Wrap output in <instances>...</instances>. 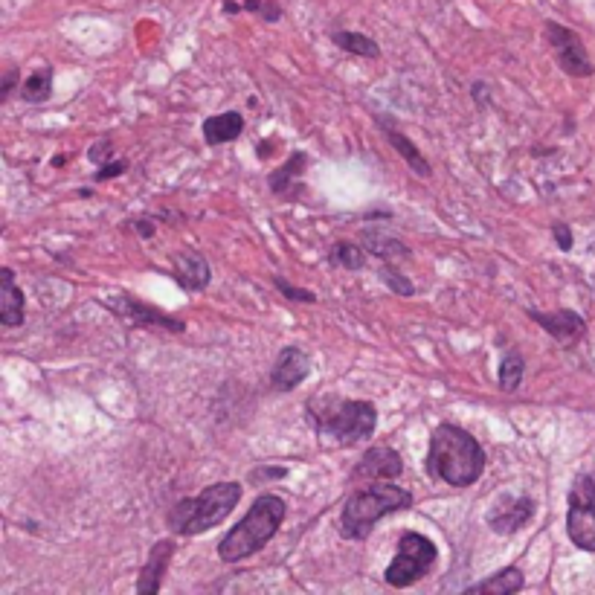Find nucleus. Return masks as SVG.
Wrapping results in <instances>:
<instances>
[{
  "label": "nucleus",
  "mask_w": 595,
  "mask_h": 595,
  "mask_svg": "<svg viewBox=\"0 0 595 595\" xmlns=\"http://www.w3.org/2000/svg\"><path fill=\"white\" fill-rule=\"evenodd\" d=\"M134 224H137V233H143V236L149 238L151 233H154V227H151L149 221H134Z\"/></svg>",
  "instance_id": "33"
},
{
  "label": "nucleus",
  "mask_w": 595,
  "mask_h": 595,
  "mask_svg": "<svg viewBox=\"0 0 595 595\" xmlns=\"http://www.w3.org/2000/svg\"><path fill=\"white\" fill-rule=\"evenodd\" d=\"M114 151H111V143L108 140H102V143H96L93 149L88 151V157L96 163V166H105V163H111L114 157H111Z\"/></svg>",
  "instance_id": "29"
},
{
  "label": "nucleus",
  "mask_w": 595,
  "mask_h": 595,
  "mask_svg": "<svg viewBox=\"0 0 595 595\" xmlns=\"http://www.w3.org/2000/svg\"><path fill=\"white\" fill-rule=\"evenodd\" d=\"M526 587V581H523V572L517 569V566H506V569H500V572H494L491 578H485V581H479V584H471L465 593H488V595H511V593H520Z\"/></svg>",
  "instance_id": "21"
},
{
  "label": "nucleus",
  "mask_w": 595,
  "mask_h": 595,
  "mask_svg": "<svg viewBox=\"0 0 595 595\" xmlns=\"http://www.w3.org/2000/svg\"><path fill=\"white\" fill-rule=\"evenodd\" d=\"M311 375V357L308 352H302L299 346H285L276 363H273V372H270V381L273 387L282 389V392H291L297 389L305 378Z\"/></svg>",
  "instance_id": "12"
},
{
  "label": "nucleus",
  "mask_w": 595,
  "mask_h": 595,
  "mask_svg": "<svg viewBox=\"0 0 595 595\" xmlns=\"http://www.w3.org/2000/svg\"><path fill=\"white\" fill-rule=\"evenodd\" d=\"M273 285H276V291H279L282 297L294 299V302H317V297H314L311 291L291 285V282H288V279H282V276H276V279H273Z\"/></svg>",
  "instance_id": "27"
},
{
  "label": "nucleus",
  "mask_w": 595,
  "mask_h": 595,
  "mask_svg": "<svg viewBox=\"0 0 595 595\" xmlns=\"http://www.w3.org/2000/svg\"><path fill=\"white\" fill-rule=\"evenodd\" d=\"M172 276L186 291H204L212 279V270L198 250H180L172 256Z\"/></svg>",
  "instance_id": "14"
},
{
  "label": "nucleus",
  "mask_w": 595,
  "mask_h": 595,
  "mask_svg": "<svg viewBox=\"0 0 595 595\" xmlns=\"http://www.w3.org/2000/svg\"><path fill=\"white\" fill-rule=\"evenodd\" d=\"M363 244L372 256L378 259H387V262H398V259H410V247L401 241V238L389 236L387 230H378V227H366L363 233Z\"/></svg>",
  "instance_id": "19"
},
{
  "label": "nucleus",
  "mask_w": 595,
  "mask_h": 595,
  "mask_svg": "<svg viewBox=\"0 0 595 595\" xmlns=\"http://www.w3.org/2000/svg\"><path fill=\"white\" fill-rule=\"evenodd\" d=\"M15 85H18V70H9V73H6V79H3V90H0V99H3V102L12 96Z\"/></svg>",
  "instance_id": "32"
},
{
  "label": "nucleus",
  "mask_w": 595,
  "mask_h": 595,
  "mask_svg": "<svg viewBox=\"0 0 595 595\" xmlns=\"http://www.w3.org/2000/svg\"><path fill=\"white\" fill-rule=\"evenodd\" d=\"M305 166H308V157L302 154V151H294L273 175H270V192L273 195H279V198H285V201H297L299 195H302V172H305Z\"/></svg>",
  "instance_id": "15"
},
{
  "label": "nucleus",
  "mask_w": 595,
  "mask_h": 595,
  "mask_svg": "<svg viewBox=\"0 0 595 595\" xmlns=\"http://www.w3.org/2000/svg\"><path fill=\"white\" fill-rule=\"evenodd\" d=\"M24 311H27V299L15 285V273L12 268H3L0 270V323L6 328L21 326Z\"/></svg>",
  "instance_id": "17"
},
{
  "label": "nucleus",
  "mask_w": 595,
  "mask_h": 595,
  "mask_svg": "<svg viewBox=\"0 0 595 595\" xmlns=\"http://www.w3.org/2000/svg\"><path fill=\"white\" fill-rule=\"evenodd\" d=\"M241 494L244 488L238 482H215L204 488L198 497L180 500L178 506L169 511V526L175 535H204L233 514V508L241 503Z\"/></svg>",
  "instance_id": "5"
},
{
  "label": "nucleus",
  "mask_w": 595,
  "mask_h": 595,
  "mask_svg": "<svg viewBox=\"0 0 595 595\" xmlns=\"http://www.w3.org/2000/svg\"><path fill=\"white\" fill-rule=\"evenodd\" d=\"M552 236H555L561 250H572V233H569L566 224H555V227H552Z\"/></svg>",
  "instance_id": "31"
},
{
  "label": "nucleus",
  "mask_w": 595,
  "mask_h": 595,
  "mask_svg": "<svg viewBox=\"0 0 595 595\" xmlns=\"http://www.w3.org/2000/svg\"><path fill=\"white\" fill-rule=\"evenodd\" d=\"M285 514H288V506H285L282 497H276V494L256 497V503L238 520V526H233L227 535L221 537L218 558L224 564H238V561L256 555L259 549H265L270 540L276 537Z\"/></svg>",
  "instance_id": "3"
},
{
  "label": "nucleus",
  "mask_w": 595,
  "mask_h": 595,
  "mask_svg": "<svg viewBox=\"0 0 595 595\" xmlns=\"http://www.w3.org/2000/svg\"><path fill=\"white\" fill-rule=\"evenodd\" d=\"M282 476H288V468H282V465H270V468H253L250 471V482L253 485H262V482H276V479H282Z\"/></svg>",
  "instance_id": "28"
},
{
  "label": "nucleus",
  "mask_w": 595,
  "mask_h": 595,
  "mask_svg": "<svg viewBox=\"0 0 595 595\" xmlns=\"http://www.w3.org/2000/svg\"><path fill=\"white\" fill-rule=\"evenodd\" d=\"M105 305H108L111 311H117L122 320L134 323V326L163 328V331H172V334L186 331V323H183V320H175V317H169L166 311L154 308V305H149V302H140V299L131 297V294H122V297L117 299H108Z\"/></svg>",
  "instance_id": "9"
},
{
  "label": "nucleus",
  "mask_w": 595,
  "mask_h": 595,
  "mask_svg": "<svg viewBox=\"0 0 595 595\" xmlns=\"http://www.w3.org/2000/svg\"><path fill=\"white\" fill-rule=\"evenodd\" d=\"M427 471L453 488H468L485 471V450L456 424H439L430 436Z\"/></svg>",
  "instance_id": "1"
},
{
  "label": "nucleus",
  "mask_w": 595,
  "mask_h": 595,
  "mask_svg": "<svg viewBox=\"0 0 595 595\" xmlns=\"http://www.w3.org/2000/svg\"><path fill=\"white\" fill-rule=\"evenodd\" d=\"M436 558H439V549L430 537L418 535V532H404L384 578H387L389 587H398V590L413 587L418 578H424L430 572Z\"/></svg>",
  "instance_id": "6"
},
{
  "label": "nucleus",
  "mask_w": 595,
  "mask_h": 595,
  "mask_svg": "<svg viewBox=\"0 0 595 595\" xmlns=\"http://www.w3.org/2000/svg\"><path fill=\"white\" fill-rule=\"evenodd\" d=\"M241 131H244V117H241L238 111H227V114L209 117L207 122H204V140H207V146L233 143Z\"/></svg>",
  "instance_id": "20"
},
{
  "label": "nucleus",
  "mask_w": 595,
  "mask_h": 595,
  "mask_svg": "<svg viewBox=\"0 0 595 595\" xmlns=\"http://www.w3.org/2000/svg\"><path fill=\"white\" fill-rule=\"evenodd\" d=\"M21 96L30 105H41L53 96V67H38L21 82Z\"/></svg>",
  "instance_id": "22"
},
{
  "label": "nucleus",
  "mask_w": 595,
  "mask_h": 595,
  "mask_svg": "<svg viewBox=\"0 0 595 595\" xmlns=\"http://www.w3.org/2000/svg\"><path fill=\"white\" fill-rule=\"evenodd\" d=\"M334 44L340 50H346L349 56H360V59H378L381 56V47L363 32H334Z\"/></svg>",
  "instance_id": "23"
},
{
  "label": "nucleus",
  "mask_w": 595,
  "mask_h": 595,
  "mask_svg": "<svg viewBox=\"0 0 595 595\" xmlns=\"http://www.w3.org/2000/svg\"><path fill=\"white\" fill-rule=\"evenodd\" d=\"M410 506H413V494L407 488H401L389 479H378L346 500L343 514H340V532L349 540H366L378 520Z\"/></svg>",
  "instance_id": "4"
},
{
  "label": "nucleus",
  "mask_w": 595,
  "mask_h": 595,
  "mask_svg": "<svg viewBox=\"0 0 595 595\" xmlns=\"http://www.w3.org/2000/svg\"><path fill=\"white\" fill-rule=\"evenodd\" d=\"M381 279L387 282L389 291H395V294H401V297H413V294H416L413 282H410L407 276H401L395 268H381Z\"/></svg>",
  "instance_id": "26"
},
{
  "label": "nucleus",
  "mask_w": 595,
  "mask_h": 595,
  "mask_svg": "<svg viewBox=\"0 0 595 595\" xmlns=\"http://www.w3.org/2000/svg\"><path fill=\"white\" fill-rule=\"evenodd\" d=\"M308 418L314 421L317 433L343 447L360 445L372 439L378 410L369 401H346L337 395H317L308 401Z\"/></svg>",
  "instance_id": "2"
},
{
  "label": "nucleus",
  "mask_w": 595,
  "mask_h": 595,
  "mask_svg": "<svg viewBox=\"0 0 595 595\" xmlns=\"http://www.w3.org/2000/svg\"><path fill=\"white\" fill-rule=\"evenodd\" d=\"M172 558H175V540H172V537L157 540V543L151 546L149 561H146V566L140 569L137 593H143V595L160 593L163 578H166V569H169V564H172Z\"/></svg>",
  "instance_id": "13"
},
{
  "label": "nucleus",
  "mask_w": 595,
  "mask_h": 595,
  "mask_svg": "<svg viewBox=\"0 0 595 595\" xmlns=\"http://www.w3.org/2000/svg\"><path fill=\"white\" fill-rule=\"evenodd\" d=\"M529 317H532L549 337H555V340H561V343H569V340H575L578 334H584V317L575 314V311H569V308L555 311V314H546V311H535V308H532Z\"/></svg>",
  "instance_id": "16"
},
{
  "label": "nucleus",
  "mask_w": 595,
  "mask_h": 595,
  "mask_svg": "<svg viewBox=\"0 0 595 595\" xmlns=\"http://www.w3.org/2000/svg\"><path fill=\"white\" fill-rule=\"evenodd\" d=\"M401 474H404V462H401L398 450L378 445L369 447V450L360 456V462L352 468V482H366V479H372V482H378V479H398Z\"/></svg>",
  "instance_id": "11"
},
{
  "label": "nucleus",
  "mask_w": 595,
  "mask_h": 595,
  "mask_svg": "<svg viewBox=\"0 0 595 595\" xmlns=\"http://www.w3.org/2000/svg\"><path fill=\"white\" fill-rule=\"evenodd\" d=\"M523 372H526L523 355H520L517 349H511V352L503 357V363H500V387L506 389V392L520 389V384H523Z\"/></svg>",
  "instance_id": "25"
},
{
  "label": "nucleus",
  "mask_w": 595,
  "mask_h": 595,
  "mask_svg": "<svg viewBox=\"0 0 595 595\" xmlns=\"http://www.w3.org/2000/svg\"><path fill=\"white\" fill-rule=\"evenodd\" d=\"M566 535L578 549L595 552V471L578 476L569 488Z\"/></svg>",
  "instance_id": "7"
},
{
  "label": "nucleus",
  "mask_w": 595,
  "mask_h": 595,
  "mask_svg": "<svg viewBox=\"0 0 595 595\" xmlns=\"http://www.w3.org/2000/svg\"><path fill=\"white\" fill-rule=\"evenodd\" d=\"M128 169V163H122V160H111V163H105V166H99V172H96V180H111L122 175Z\"/></svg>",
  "instance_id": "30"
},
{
  "label": "nucleus",
  "mask_w": 595,
  "mask_h": 595,
  "mask_svg": "<svg viewBox=\"0 0 595 595\" xmlns=\"http://www.w3.org/2000/svg\"><path fill=\"white\" fill-rule=\"evenodd\" d=\"M535 517V500L532 497H500L488 511V526L497 535H514Z\"/></svg>",
  "instance_id": "10"
},
{
  "label": "nucleus",
  "mask_w": 595,
  "mask_h": 595,
  "mask_svg": "<svg viewBox=\"0 0 595 595\" xmlns=\"http://www.w3.org/2000/svg\"><path fill=\"white\" fill-rule=\"evenodd\" d=\"M546 38H549V44H552V50H555L558 64H561V70H564V73L575 76V79H587V76H593L595 73L593 59H590L587 47L581 44V38L569 30V27L549 21V24H546Z\"/></svg>",
  "instance_id": "8"
},
{
  "label": "nucleus",
  "mask_w": 595,
  "mask_h": 595,
  "mask_svg": "<svg viewBox=\"0 0 595 595\" xmlns=\"http://www.w3.org/2000/svg\"><path fill=\"white\" fill-rule=\"evenodd\" d=\"M381 125H384V134H387L389 146L395 149V154H401V160L416 172L418 178H430V175H433V169H430V163L424 160V154L418 151L416 143H413L404 131H398L395 125L384 122V119H381Z\"/></svg>",
  "instance_id": "18"
},
{
  "label": "nucleus",
  "mask_w": 595,
  "mask_h": 595,
  "mask_svg": "<svg viewBox=\"0 0 595 595\" xmlns=\"http://www.w3.org/2000/svg\"><path fill=\"white\" fill-rule=\"evenodd\" d=\"M328 262L337 265V268L363 270L366 268V253H363V247H357L352 241H337L328 253Z\"/></svg>",
  "instance_id": "24"
}]
</instances>
